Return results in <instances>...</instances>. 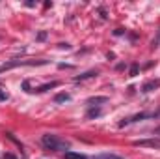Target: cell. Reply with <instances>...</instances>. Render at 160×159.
<instances>
[{
  "label": "cell",
  "instance_id": "8992f818",
  "mask_svg": "<svg viewBox=\"0 0 160 159\" xmlns=\"http://www.w3.org/2000/svg\"><path fill=\"white\" fill-rule=\"evenodd\" d=\"M65 159H88L82 154H75V152H65Z\"/></svg>",
  "mask_w": 160,
  "mask_h": 159
},
{
  "label": "cell",
  "instance_id": "3957f363",
  "mask_svg": "<svg viewBox=\"0 0 160 159\" xmlns=\"http://www.w3.org/2000/svg\"><path fill=\"white\" fill-rule=\"evenodd\" d=\"M158 86H160V79L158 80H149V82L143 84L142 90H143V92H151V90H155V88H158Z\"/></svg>",
  "mask_w": 160,
  "mask_h": 159
},
{
  "label": "cell",
  "instance_id": "52a82bcc",
  "mask_svg": "<svg viewBox=\"0 0 160 159\" xmlns=\"http://www.w3.org/2000/svg\"><path fill=\"white\" fill-rule=\"evenodd\" d=\"M91 77H97V71H88V73H84V75H80V77H77V80L91 79Z\"/></svg>",
  "mask_w": 160,
  "mask_h": 159
},
{
  "label": "cell",
  "instance_id": "7c38bea8",
  "mask_svg": "<svg viewBox=\"0 0 160 159\" xmlns=\"http://www.w3.org/2000/svg\"><path fill=\"white\" fill-rule=\"evenodd\" d=\"M155 133H157V135H158V133H160V129H157V131H155Z\"/></svg>",
  "mask_w": 160,
  "mask_h": 159
},
{
  "label": "cell",
  "instance_id": "7a4b0ae2",
  "mask_svg": "<svg viewBox=\"0 0 160 159\" xmlns=\"http://www.w3.org/2000/svg\"><path fill=\"white\" fill-rule=\"evenodd\" d=\"M134 146H142V148H160V139H143V140H134Z\"/></svg>",
  "mask_w": 160,
  "mask_h": 159
},
{
  "label": "cell",
  "instance_id": "6da1fadb",
  "mask_svg": "<svg viewBox=\"0 0 160 159\" xmlns=\"http://www.w3.org/2000/svg\"><path fill=\"white\" fill-rule=\"evenodd\" d=\"M41 144L47 148V150H52V152H62V150H69V142L67 140H63V139H60L58 135H50V133H47V135H43L41 137Z\"/></svg>",
  "mask_w": 160,
  "mask_h": 159
},
{
  "label": "cell",
  "instance_id": "9c48e42d",
  "mask_svg": "<svg viewBox=\"0 0 160 159\" xmlns=\"http://www.w3.org/2000/svg\"><path fill=\"white\" fill-rule=\"evenodd\" d=\"M99 114H101V111H99V109H97V111H89V112H88V116H89V118H91V116H99Z\"/></svg>",
  "mask_w": 160,
  "mask_h": 159
},
{
  "label": "cell",
  "instance_id": "277c9868",
  "mask_svg": "<svg viewBox=\"0 0 160 159\" xmlns=\"http://www.w3.org/2000/svg\"><path fill=\"white\" fill-rule=\"evenodd\" d=\"M69 99H71L69 94H56V97H54L56 103H65V101H69Z\"/></svg>",
  "mask_w": 160,
  "mask_h": 159
},
{
  "label": "cell",
  "instance_id": "ba28073f",
  "mask_svg": "<svg viewBox=\"0 0 160 159\" xmlns=\"http://www.w3.org/2000/svg\"><path fill=\"white\" fill-rule=\"evenodd\" d=\"M106 101H108V97H91V99H88L89 105H93V103H106Z\"/></svg>",
  "mask_w": 160,
  "mask_h": 159
},
{
  "label": "cell",
  "instance_id": "8fae6325",
  "mask_svg": "<svg viewBox=\"0 0 160 159\" xmlns=\"http://www.w3.org/2000/svg\"><path fill=\"white\" fill-rule=\"evenodd\" d=\"M4 159H19V157L13 156V154H4Z\"/></svg>",
  "mask_w": 160,
  "mask_h": 159
},
{
  "label": "cell",
  "instance_id": "5b68a950",
  "mask_svg": "<svg viewBox=\"0 0 160 159\" xmlns=\"http://www.w3.org/2000/svg\"><path fill=\"white\" fill-rule=\"evenodd\" d=\"M93 159H123V157L116 156V154H99V156H95Z\"/></svg>",
  "mask_w": 160,
  "mask_h": 159
},
{
  "label": "cell",
  "instance_id": "30bf717a",
  "mask_svg": "<svg viewBox=\"0 0 160 159\" xmlns=\"http://www.w3.org/2000/svg\"><path fill=\"white\" fill-rule=\"evenodd\" d=\"M136 73H138V66H132V68H130V77H134Z\"/></svg>",
  "mask_w": 160,
  "mask_h": 159
}]
</instances>
